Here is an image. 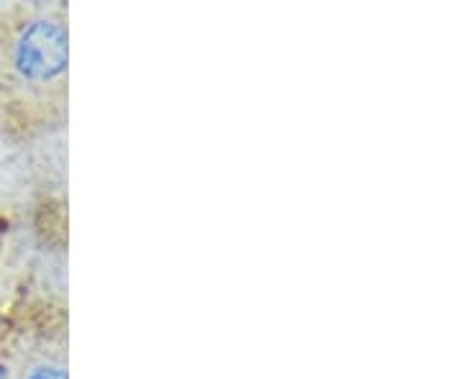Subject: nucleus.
<instances>
[{
    "mask_svg": "<svg viewBox=\"0 0 461 379\" xmlns=\"http://www.w3.org/2000/svg\"><path fill=\"white\" fill-rule=\"evenodd\" d=\"M0 379H8V369L3 364H0Z\"/></svg>",
    "mask_w": 461,
    "mask_h": 379,
    "instance_id": "obj_3",
    "label": "nucleus"
},
{
    "mask_svg": "<svg viewBox=\"0 0 461 379\" xmlns=\"http://www.w3.org/2000/svg\"><path fill=\"white\" fill-rule=\"evenodd\" d=\"M69 62V36L65 26L39 18L29 23L16 41V69L33 83L59 77Z\"/></svg>",
    "mask_w": 461,
    "mask_h": 379,
    "instance_id": "obj_1",
    "label": "nucleus"
},
{
    "mask_svg": "<svg viewBox=\"0 0 461 379\" xmlns=\"http://www.w3.org/2000/svg\"><path fill=\"white\" fill-rule=\"evenodd\" d=\"M29 379H67V372L62 366H51V364H44V366H36Z\"/></svg>",
    "mask_w": 461,
    "mask_h": 379,
    "instance_id": "obj_2",
    "label": "nucleus"
}]
</instances>
